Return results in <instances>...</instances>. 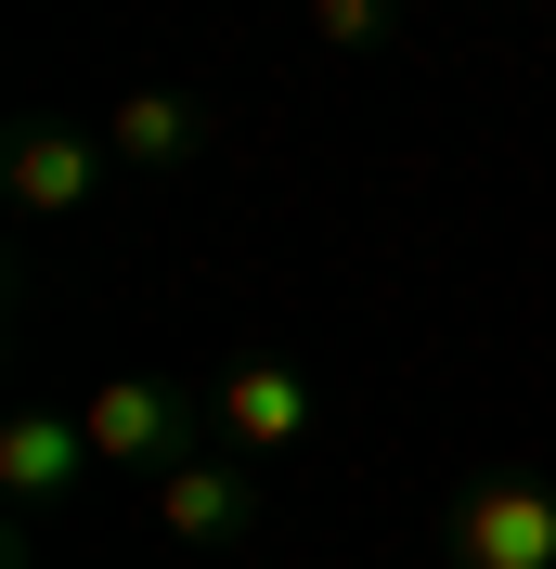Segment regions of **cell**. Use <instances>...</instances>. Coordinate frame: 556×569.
<instances>
[{"label":"cell","instance_id":"6da1fadb","mask_svg":"<svg viewBox=\"0 0 556 569\" xmlns=\"http://www.w3.org/2000/svg\"><path fill=\"white\" fill-rule=\"evenodd\" d=\"M91 427L66 415V401H13L0 415V569H39V518L91 479Z\"/></svg>","mask_w":556,"mask_h":569},{"label":"cell","instance_id":"7a4b0ae2","mask_svg":"<svg viewBox=\"0 0 556 569\" xmlns=\"http://www.w3.org/2000/svg\"><path fill=\"white\" fill-rule=\"evenodd\" d=\"M78 427H91V453H105V479H142V492H156V479H181V466L208 453V415H195V401L169 389V376H105V389L78 401Z\"/></svg>","mask_w":556,"mask_h":569},{"label":"cell","instance_id":"3957f363","mask_svg":"<svg viewBox=\"0 0 556 569\" xmlns=\"http://www.w3.org/2000/svg\"><path fill=\"white\" fill-rule=\"evenodd\" d=\"M440 557L453 569H556V479L544 466H492L440 505Z\"/></svg>","mask_w":556,"mask_h":569},{"label":"cell","instance_id":"277c9868","mask_svg":"<svg viewBox=\"0 0 556 569\" xmlns=\"http://www.w3.org/2000/svg\"><path fill=\"white\" fill-rule=\"evenodd\" d=\"M117 181V156H105V130H78V117H52V104H27L13 130H0V194H13V220H78L91 194Z\"/></svg>","mask_w":556,"mask_h":569},{"label":"cell","instance_id":"5b68a950","mask_svg":"<svg viewBox=\"0 0 556 569\" xmlns=\"http://www.w3.org/2000/svg\"><path fill=\"white\" fill-rule=\"evenodd\" d=\"M156 531H169L181 557H234V543L272 531V492H259L246 453H195L181 479H156Z\"/></svg>","mask_w":556,"mask_h":569},{"label":"cell","instance_id":"8992f818","mask_svg":"<svg viewBox=\"0 0 556 569\" xmlns=\"http://www.w3.org/2000/svg\"><path fill=\"white\" fill-rule=\"evenodd\" d=\"M208 427H220V453H246V466L298 453V440L324 427V389L298 376V362H234V376L208 389Z\"/></svg>","mask_w":556,"mask_h":569},{"label":"cell","instance_id":"52a82bcc","mask_svg":"<svg viewBox=\"0 0 556 569\" xmlns=\"http://www.w3.org/2000/svg\"><path fill=\"white\" fill-rule=\"evenodd\" d=\"M208 130H220V117L195 104V91H169V78H142V91H117V104H105V156H117V169H142V181H181L195 156H208Z\"/></svg>","mask_w":556,"mask_h":569},{"label":"cell","instance_id":"ba28073f","mask_svg":"<svg viewBox=\"0 0 556 569\" xmlns=\"http://www.w3.org/2000/svg\"><path fill=\"white\" fill-rule=\"evenodd\" d=\"M311 39L337 66H376L388 39H401V0H311Z\"/></svg>","mask_w":556,"mask_h":569},{"label":"cell","instance_id":"9c48e42d","mask_svg":"<svg viewBox=\"0 0 556 569\" xmlns=\"http://www.w3.org/2000/svg\"><path fill=\"white\" fill-rule=\"evenodd\" d=\"M479 13H505V0H479Z\"/></svg>","mask_w":556,"mask_h":569}]
</instances>
